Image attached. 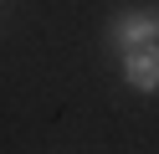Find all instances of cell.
<instances>
[{
    "label": "cell",
    "instance_id": "6da1fadb",
    "mask_svg": "<svg viewBox=\"0 0 159 154\" xmlns=\"http://www.w3.org/2000/svg\"><path fill=\"white\" fill-rule=\"evenodd\" d=\"M108 36L118 41L123 51L134 46H149V41H159V5H144V10H123V16L108 26Z\"/></svg>",
    "mask_w": 159,
    "mask_h": 154
},
{
    "label": "cell",
    "instance_id": "7a4b0ae2",
    "mask_svg": "<svg viewBox=\"0 0 159 154\" xmlns=\"http://www.w3.org/2000/svg\"><path fill=\"white\" fill-rule=\"evenodd\" d=\"M123 82L134 92H159V41L123 51Z\"/></svg>",
    "mask_w": 159,
    "mask_h": 154
}]
</instances>
